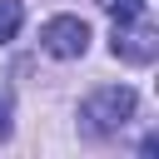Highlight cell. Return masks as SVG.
Here are the masks:
<instances>
[{
    "label": "cell",
    "instance_id": "6da1fadb",
    "mask_svg": "<svg viewBox=\"0 0 159 159\" xmlns=\"http://www.w3.org/2000/svg\"><path fill=\"white\" fill-rule=\"evenodd\" d=\"M134 104H139V94H134L129 84H99V89H89L84 104H80V129H84L89 139H109V134H119V129L134 119Z\"/></svg>",
    "mask_w": 159,
    "mask_h": 159
},
{
    "label": "cell",
    "instance_id": "3957f363",
    "mask_svg": "<svg viewBox=\"0 0 159 159\" xmlns=\"http://www.w3.org/2000/svg\"><path fill=\"white\" fill-rule=\"evenodd\" d=\"M40 50L55 55V60H80V55L89 50V25H84L80 15H55V20H45V30H40Z\"/></svg>",
    "mask_w": 159,
    "mask_h": 159
},
{
    "label": "cell",
    "instance_id": "277c9868",
    "mask_svg": "<svg viewBox=\"0 0 159 159\" xmlns=\"http://www.w3.org/2000/svg\"><path fill=\"white\" fill-rule=\"evenodd\" d=\"M25 25V5L20 0H0V45H10Z\"/></svg>",
    "mask_w": 159,
    "mask_h": 159
},
{
    "label": "cell",
    "instance_id": "7a4b0ae2",
    "mask_svg": "<svg viewBox=\"0 0 159 159\" xmlns=\"http://www.w3.org/2000/svg\"><path fill=\"white\" fill-rule=\"evenodd\" d=\"M109 50H114V60H124V65H149V60L159 55V30H154L144 15H134V20H119V25H114V40H109Z\"/></svg>",
    "mask_w": 159,
    "mask_h": 159
},
{
    "label": "cell",
    "instance_id": "8992f818",
    "mask_svg": "<svg viewBox=\"0 0 159 159\" xmlns=\"http://www.w3.org/2000/svg\"><path fill=\"white\" fill-rule=\"evenodd\" d=\"M10 129H15V94L10 84H0V139H10Z\"/></svg>",
    "mask_w": 159,
    "mask_h": 159
},
{
    "label": "cell",
    "instance_id": "5b68a950",
    "mask_svg": "<svg viewBox=\"0 0 159 159\" xmlns=\"http://www.w3.org/2000/svg\"><path fill=\"white\" fill-rule=\"evenodd\" d=\"M99 10L119 25V20H134V15H144V0H99Z\"/></svg>",
    "mask_w": 159,
    "mask_h": 159
}]
</instances>
